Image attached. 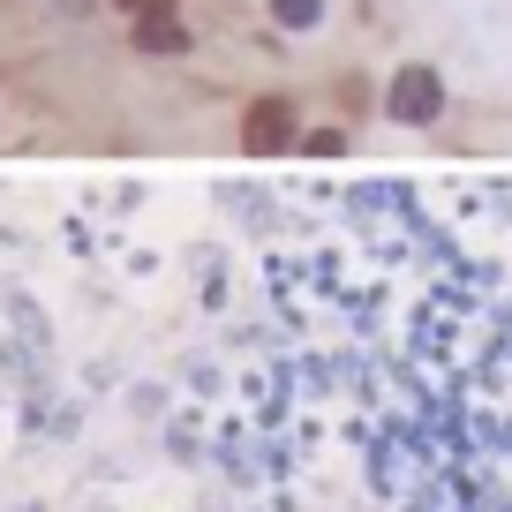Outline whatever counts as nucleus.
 <instances>
[{"label": "nucleus", "instance_id": "nucleus-6", "mask_svg": "<svg viewBox=\"0 0 512 512\" xmlns=\"http://www.w3.org/2000/svg\"><path fill=\"white\" fill-rule=\"evenodd\" d=\"M121 8H144V0H121Z\"/></svg>", "mask_w": 512, "mask_h": 512}, {"label": "nucleus", "instance_id": "nucleus-1", "mask_svg": "<svg viewBox=\"0 0 512 512\" xmlns=\"http://www.w3.org/2000/svg\"><path fill=\"white\" fill-rule=\"evenodd\" d=\"M287 144H294V98H256L241 113V151L249 159H279Z\"/></svg>", "mask_w": 512, "mask_h": 512}, {"label": "nucleus", "instance_id": "nucleus-5", "mask_svg": "<svg viewBox=\"0 0 512 512\" xmlns=\"http://www.w3.org/2000/svg\"><path fill=\"white\" fill-rule=\"evenodd\" d=\"M302 151H309V159H339V128H317Z\"/></svg>", "mask_w": 512, "mask_h": 512}, {"label": "nucleus", "instance_id": "nucleus-4", "mask_svg": "<svg viewBox=\"0 0 512 512\" xmlns=\"http://www.w3.org/2000/svg\"><path fill=\"white\" fill-rule=\"evenodd\" d=\"M272 16L287 23V31H309V23L324 16V0H272Z\"/></svg>", "mask_w": 512, "mask_h": 512}, {"label": "nucleus", "instance_id": "nucleus-3", "mask_svg": "<svg viewBox=\"0 0 512 512\" xmlns=\"http://www.w3.org/2000/svg\"><path fill=\"white\" fill-rule=\"evenodd\" d=\"M136 46H144V53H181V46H189L174 0H144V8H136Z\"/></svg>", "mask_w": 512, "mask_h": 512}, {"label": "nucleus", "instance_id": "nucleus-2", "mask_svg": "<svg viewBox=\"0 0 512 512\" xmlns=\"http://www.w3.org/2000/svg\"><path fill=\"white\" fill-rule=\"evenodd\" d=\"M392 121H407V128H422V121H437V106H445V83L430 76V68H400L392 76Z\"/></svg>", "mask_w": 512, "mask_h": 512}]
</instances>
